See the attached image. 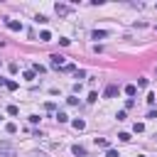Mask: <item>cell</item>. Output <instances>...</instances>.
<instances>
[{
	"label": "cell",
	"mask_w": 157,
	"mask_h": 157,
	"mask_svg": "<svg viewBox=\"0 0 157 157\" xmlns=\"http://www.w3.org/2000/svg\"><path fill=\"white\" fill-rule=\"evenodd\" d=\"M7 113H10V115H17L20 110H17V105H7Z\"/></svg>",
	"instance_id": "21"
},
{
	"label": "cell",
	"mask_w": 157,
	"mask_h": 157,
	"mask_svg": "<svg viewBox=\"0 0 157 157\" xmlns=\"http://www.w3.org/2000/svg\"><path fill=\"white\" fill-rule=\"evenodd\" d=\"M71 152H74L76 157H86V147H83V145H74V147H71Z\"/></svg>",
	"instance_id": "4"
},
{
	"label": "cell",
	"mask_w": 157,
	"mask_h": 157,
	"mask_svg": "<svg viewBox=\"0 0 157 157\" xmlns=\"http://www.w3.org/2000/svg\"><path fill=\"white\" fill-rule=\"evenodd\" d=\"M49 66H52V69H64V66H66V56L52 54V56H49Z\"/></svg>",
	"instance_id": "1"
},
{
	"label": "cell",
	"mask_w": 157,
	"mask_h": 157,
	"mask_svg": "<svg viewBox=\"0 0 157 157\" xmlns=\"http://www.w3.org/2000/svg\"><path fill=\"white\" fill-rule=\"evenodd\" d=\"M22 76H25V78H27V81H34V76H37V74H34V71H32V69H27V71H25V74H22Z\"/></svg>",
	"instance_id": "13"
},
{
	"label": "cell",
	"mask_w": 157,
	"mask_h": 157,
	"mask_svg": "<svg viewBox=\"0 0 157 157\" xmlns=\"http://www.w3.org/2000/svg\"><path fill=\"white\" fill-rule=\"evenodd\" d=\"M118 140H120V142H130L132 137H130V132H118Z\"/></svg>",
	"instance_id": "11"
},
{
	"label": "cell",
	"mask_w": 157,
	"mask_h": 157,
	"mask_svg": "<svg viewBox=\"0 0 157 157\" xmlns=\"http://www.w3.org/2000/svg\"><path fill=\"white\" fill-rule=\"evenodd\" d=\"M0 152H2V155H12L15 150H12L10 145H5V142H2V145H0Z\"/></svg>",
	"instance_id": "12"
},
{
	"label": "cell",
	"mask_w": 157,
	"mask_h": 157,
	"mask_svg": "<svg viewBox=\"0 0 157 157\" xmlns=\"http://www.w3.org/2000/svg\"><path fill=\"white\" fill-rule=\"evenodd\" d=\"M132 130H135V132H142V130H145V125H142V123H135V125H132Z\"/></svg>",
	"instance_id": "22"
},
{
	"label": "cell",
	"mask_w": 157,
	"mask_h": 157,
	"mask_svg": "<svg viewBox=\"0 0 157 157\" xmlns=\"http://www.w3.org/2000/svg\"><path fill=\"white\" fill-rule=\"evenodd\" d=\"M105 157H120V155H118L115 150H110V147H108V150H105Z\"/></svg>",
	"instance_id": "23"
},
{
	"label": "cell",
	"mask_w": 157,
	"mask_h": 157,
	"mask_svg": "<svg viewBox=\"0 0 157 157\" xmlns=\"http://www.w3.org/2000/svg\"><path fill=\"white\" fill-rule=\"evenodd\" d=\"M96 101H98V93L91 91V93H88V103H96Z\"/></svg>",
	"instance_id": "17"
},
{
	"label": "cell",
	"mask_w": 157,
	"mask_h": 157,
	"mask_svg": "<svg viewBox=\"0 0 157 157\" xmlns=\"http://www.w3.org/2000/svg\"><path fill=\"white\" fill-rule=\"evenodd\" d=\"M49 39H52V32H47V29L39 32V42H49Z\"/></svg>",
	"instance_id": "10"
},
{
	"label": "cell",
	"mask_w": 157,
	"mask_h": 157,
	"mask_svg": "<svg viewBox=\"0 0 157 157\" xmlns=\"http://www.w3.org/2000/svg\"><path fill=\"white\" fill-rule=\"evenodd\" d=\"M71 125H74V130H83V128H86V123H83L81 118H76V120H74Z\"/></svg>",
	"instance_id": "8"
},
{
	"label": "cell",
	"mask_w": 157,
	"mask_h": 157,
	"mask_svg": "<svg viewBox=\"0 0 157 157\" xmlns=\"http://www.w3.org/2000/svg\"><path fill=\"white\" fill-rule=\"evenodd\" d=\"M0 47H2V39H0Z\"/></svg>",
	"instance_id": "26"
},
{
	"label": "cell",
	"mask_w": 157,
	"mask_h": 157,
	"mask_svg": "<svg viewBox=\"0 0 157 157\" xmlns=\"http://www.w3.org/2000/svg\"><path fill=\"white\" fill-rule=\"evenodd\" d=\"M137 157H145V155H137Z\"/></svg>",
	"instance_id": "27"
},
{
	"label": "cell",
	"mask_w": 157,
	"mask_h": 157,
	"mask_svg": "<svg viewBox=\"0 0 157 157\" xmlns=\"http://www.w3.org/2000/svg\"><path fill=\"white\" fill-rule=\"evenodd\" d=\"M147 118H152V120H157V110H150V113H147Z\"/></svg>",
	"instance_id": "25"
},
{
	"label": "cell",
	"mask_w": 157,
	"mask_h": 157,
	"mask_svg": "<svg viewBox=\"0 0 157 157\" xmlns=\"http://www.w3.org/2000/svg\"><path fill=\"white\" fill-rule=\"evenodd\" d=\"M5 86H7V88H10V91H17V81H7V83H5Z\"/></svg>",
	"instance_id": "19"
},
{
	"label": "cell",
	"mask_w": 157,
	"mask_h": 157,
	"mask_svg": "<svg viewBox=\"0 0 157 157\" xmlns=\"http://www.w3.org/2000/svg\"><path fill=\"white\" fill-rule=\"evenodd\" d=\"M105 37H108L105 29H93V32H91V39H105Z\"/></svg>",
	"instance_id": "3"
},
{
	"label": "cell",
	"mask_w": 157,
	"mask_h": 157,
	"mask_svg": "<svg viewBox=\"0 0 157 157\" xmlns=\"http://www.w3.org/2000/svg\"><path fill=\"white\" fill-rule=\"evenodd\" d=\"M59 44H61V47H69V44H71V39H66V37H59Z\"/></svg>",
	"instance_id": "18"
},
{
	"label": "cell",
	"mask_w": 157,
	"mask_h": 157,
	"mask_svg": "<svg viewBox=\"0 0 157 157\" xmlns=\"http://www.w3.org/2000/svg\"><path fill=\"white\" fill-rule=\"evenodd\" d=\"M7 27L12 32H22V22H17V20H7Z\"/></svg>",
	"instance_id": "2"
},
{
	"label": "cell",
	"mask_w": 157,
	"mask_h": 157,
	"mask_svg": "<svg viewBox=\"0 0 157 157\" xmlns=\"http://www.w3.org/2000/svg\"><path fill=\"white\" fill-rule=\"evenodd\" d=\"M125 93H128V96H135V93H137V86H135V83H128V86H125Z\"/></svg>",
	"instance_id": "7"
},
{
	"label": "cell",
	"mask_w": 157,
	"mask_h": 157,
	"mask_svg": "<svg viewBox=\"0 0 157 157\" xmlns=\"http://www.w3.org/2000/svg\"><path fill=\"white\" fill-rule=\"evenodd\" d=\"M5 130H7L10 135H15V132H17V125H15V123H7V125H5Z\"/></svg>",
	"instance_id": "14"
},
{
	"label": "cell",
	"mask_w": 157,
	"mask_h": 157,
	"mask_svg": "<svg viewBox=\"0 0 157 157\" xmlns=\"http://www.w3.org/2000/svg\"><path fill=\"white\" fill-rule=\"evenodd\" d=\"M96 145H98V147H105V150L110 147V142H108L105 137H96Z\"/></svg>",
	"instance_id": "9"
},
{
	"label": "cell",
	"mask_w": 157,
	"mask_h": 157,
	"mask_svg": "<svg viewBox=\"0 0 157 157\" xmlns=\"http://www.w3.org/2000/svg\"><path fill=\"white\" fill-rule=\"evenodd\" d=\"M113 96H118V86H108L105 88V98H113Z\"/></svg>",
	"instance_id": "6"
},
{
	"label": "cell",
	"mask_w": 157,
	"mask_h": 157,
	"mask_svg": "<svg viewBox=\"0 0 157 157\" xmlns=\"http://www.w3.org/2000/svg\"><path fill=\"white\" fill-rule=\"evenodd\" d=\"M147 86V78H137V88H145Z\"/></svg>",
	"instance_id": "24"
},
{
	"label": "cell",
	"mask_w": 157,
	"mask_h": 157,
	"mask_svg": "<svg viewBox=\"0 0 157 157\" xmlns=\"http://www.w3.org/2000/svg\"><path fill=\"white\" fill-rule=\"evenodd\" d=\"M32 71H34V74H44V71H47V69H44V66H42V64H34V66H32Z\"/></svg>",
	"instance_id": "15"
},
{
	"label": "cell",
	"mask_w": 157,
	"mask_h": 157,
	"mask_svg": "<svg viewBox=\"0 0 157 157\" xmlns=\"http://www.w3.org/2000/svg\"><path fill=\"white\" fill-rule=\"evenodd\" d=\"M69 5H61V2H56V15H69Z\"/></svg>",
	"instance_id": "5"
},
{
	"label": "cell",
	"mask_w": 157,
	"mask_h": 157,
	"mask_svg": "<svg viewBox=\"0 0 157 157\" xmlns=\"http://www.w3.org/2000/svg\"><path fill=\"white\" fill-rule=\"evenodd\" d=\"M56 120H59V123H66V120H69V115H66V113H61V110H59V113H56Z\"/></svg>",
	"instance_id": "16"
},
{
	"label": "cell",
	"mask_w": 157,
	"mask_h": 157,
	"mask_svg": "<svg viewBox=\"0 0 157 157\" xmlns=\"http://www.w3.org/2000/svg\"><path fill=\"white\" fill-rule=\"evenodd\" d=\"M66 103H69V105H76V103H78V98H76V96H69V98H66Z\"/></svg>",
	"instance_id": "20"
}]
</instances>
